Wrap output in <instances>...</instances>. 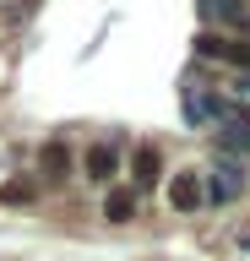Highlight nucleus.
Here are the masks:
<instances>
[{"mask_svg":"<svg viewBox=\"0 0 250 261\" xmlns=\"http://www.w3.org/2000/svg\"><path fill=\"white\" fill-rule=\"evenodd\" d=\"M229 114H234V98H223L201 76H185V120L190 125H229Z\"/></svg>","mask_w":250,"mask_h":261,"instance_id":"obj_1","label":"nucleus"},{"mask_svg":"<svg viewBox=\"0 0 250 261\" xmlns=\"http://www.w3.org/2000/svg\"><path fill=\"white\" fill-rule=\"evenodd\" d=\"M245 185H250V179H245V169H239L234 158H217V169L201 179V191H207L212 207H234V201L245 196Z\"/></svg>","mask_w":250,"mask_h":261,"instance_id":"obj_2","label":"nucleus"},{"mask_svg":"<svg viewBox=\"0 0 250 261\" xmlns=\"http://www.w3.org/2000/svg\"><path fill=\"white\" fill-rule=\"evenodd\" d=\"M196 55L201 60H217V65H234V71H250V44L245 38H217V33H207V38H196Z\"/></svg>","mask_w":250,"mask_h":261,"instance_id":"obj_3","label":"nucleus"},{"mask_svg":"<svg viewBox=\"0 0 250 261\" xmlns=\"http://www.w3.org/2000/svg\"><path fill=\"white\" fill-rule=\"evenodd\" d=\"M82 174L93 179V185H109V179L120 174V147L115 142H93L82 152Z\"/></svg>","mask_w":250,"mask_h":261,"instance_id":"obj_4","label":"nucleus"},{"mask_svg":"<svg viewBox=\"0 0 250 261\" xmlns=\"http://www.w3.org/2000/svg\"><path fill=\"white\" fill-rule=\"evenodd\" d=\"M169 207H174V212L207 207V191H201V174H196V169H180V174L169 179Z\"/></svg>","mask_w":250,"mask_h":261,"instance_id":"obj_5","label":"nucleus"},{"mask_svg":"<svg viewBox=\"0 0 250 261\" xmlns=\"http://www.w3.org/2000/svg\"><path fill=\"white\" fill-rule=\"evenodd\" d=\"M38 185H66L71 179V152H66V142H49L44 152H38Z\"/></svg>","mask_w":250,"mask_h":261,"instance_id":"obj_6","label":"nucleus"},{"mask_svg":"<svg viewBox=\"0 0 250 261\" xmlns=\"http://www.w3.org/2000/svg\"><path fill=\"white\" fill-rule=\"evenodd\" d=\"M158 174H163V152H158L152 142H142V147L131 152V179H136V196L147 191V185H158Z\"/></svg>","mask_w":250,"mask_h":261,"instance_id":"obj_7","label":"nucleus"},{"mask_svg":"<svg viewBox=\"0 0 250 261\" xmlns=\"http://www.w3.org/2000/svg\"><path fill=\"white\" fill-rule=\"evenodd\" d=\"M136 212H142L136 185H109V196H103V218H109V223H131Z\"/></svg>","mask_w":250,"mask_h":261,"instance_id":"obj_8","label":"nucleus"},{"mask_svg":"<svg viewBox=\"0 0 250 261\" xmlns=\"http://www.w3.org/2000/svg\"><path fill=\"white\" fill-rule=\"evenodd\" d=\"M201 11L223 22V28H245L250 22V0H201Z\"/></svg>","mask_w":250,"mask_h":261,"instance_id":"obj_9","label":"nucleus"},{"mask_svg":"<svg viewBox=\"0 0 250 261\" xmlns=\"http://www.w3.org/2000/svg\"><path fill=\"white\" fill-rule=\"evenodd\" d=\"M38 196V179H11V185H0V201H11V207H27Z\"/></svg>","mask_w":250,"mask_h":261,"instance_id":"obj_10","label":"nucleus"},{"mask_svg":"<svg viewBox=\"0 0 250 261\" xmlns=\"http://www.w3.org/2000/svg\"><path fill=\"white\" fill-rule=\"evenodd\" d=\"M229 120H234L239 130H250V103H234V114H229Z\"/></svg>","mask_w":250,"mask_h":261,"instance_id":"obj_11","label":"nucleus"},{"mask_svg":"<svg viewBox=\"0 0 250 261\" xmlns=\"http://www.w3.org/2000/svg\"><path fill=\"white\" fill-rule=\"evenodd\" d=\"M239 250H245V256H250V228H239Z\"/></svg>","mask_w":250,"mask_h":261,"instance_id":"obj_12","label":"nucleus"}]
</instances>
